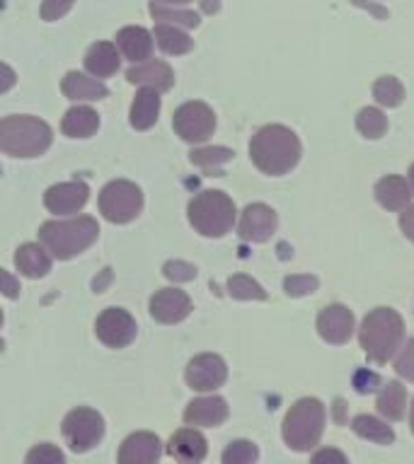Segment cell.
Masks as SVG:
<instances>
[{
    "mask_svg": "<svg viewBox=\"0 0 414 464\" xmlns=\"http://www.w3.org/2000/svg\"><path fill=\"white\" fill-rule=\"evenodd\" d=\"M87 198H90V188L85 181H64L44 194V206L56 216H71L85 206Z\"/></svg>",
    "mask_w": 414,
    "mask_h": 464,
    "instance_id": "cell-14",
    "label": "cell"
},
{
    "mask_svg": "<svg viewBox=\"0 0 414 464\" xmlns=\"http://www.w3.org/2000/svg\"><path fill=\"white\" fill-rule=\"evenodd\" d=\"M378 411L383 413L388 420H399L405 416V406H407V390L398 380H392L378 392Z\"/></svg>",
    "mask_w": 414,
    "mask_h": 464,
    "instance_id": "cell-27",
    "label": "cell"
},
{
    "mask_svg": "<svg viewBox=\"0 0 414 464\" xmlns=\"http://www.w3.org/2000/svg\"><path fill=\"white\" fill-rule=\"evenodd\" d=\"M276 225H279V218H276V210L267 203H250L245 210H242V218H240L238 235L245 242H267L271 235L276 232Z\"/></svg>",
    "mask_w": 414,
    "mask_h": 464,
    "instance_id": "cell-12",
    "label": "cell"
},
{
    "mask_svg": "<svg viewBox=\"0 0 414 464\" xmlns=\"http://www.w3.org/2000/svg\"><path fill=\"white\" fill-rule=\"evenodd\" d=\"M322 433H325V406L312 397L298 399L281 423L283 442L293 452H308L318 445Z\"/></svg>",
    "mask_w": 414,
    "mask_h": 464,
    "instance_id": "cell-5",
    "label": "cell"
},
{
    "mask_svg": "<svg viewBox=\"0 0 414 464\" xmlns=\"http://www.w3.org/2000/svg\"><path fill=\"white\" fill-rule=\"evenodd\" d=\"M373 100L380 104V107L395 109L405 102V85L399 82L398 78L392 75H383L373 82Z\"/></svg>",
    "mask_w": 414,
    "mask_h": 464,
    "instance_id": "cell-32",
    "label": "cell"
},
{
    "mask_svg": "<svg viewBox=\"0 0 414 464\" xmlns=\"http://www.w3.org/2000/svg\"><path fill=\"white\" fill-rule=\"evenodd\" d=\"M15 266L27 278H44L51 271V254L39 245H22L15 252Z\"/></svg>",
    "mask_w": 414,
    "mask_h": 464,
    "instance_id": "cell-24",
    "label": "cell"
},
{
    "mask_svg": "<svg viewBox=\"0 0 414 464\" xmlns=\"http://www.w3.org/2000/svg\"><path fill=\"white\" fill-rule=\"evenodd\" d=\"M61 129L68 138H90L100 129V116L90 107H73L65 111Z\"/></svg>",
    "mask_w": 414,
    "mask_h": 464,
    "instance_id": "cell-26",
    "label": "cell"
},
{
    "mask_svg": "<svg viewBox=\"0 0 414 464\" xmlns=\"http://www.w3.org/2000/svg\"><path fill=\"white\" fill-rule=\"evenodd\" d=\"M351 430H354L359 438H366L370 442H378V445H390L395 440V433L388 423H383L376 416H369V413H361L351 420Z\"/></svg>",
    "mask_w": 414,
    "mask_h": 464,
    "instance_id": "cell-28",
    "label": "cell"
},
{
    "mask_svg": "<svg viewBox=\"0 0 414 464\" xmlns=\"http://www.w3.org/2000/svg\"><path fill=\"white\" fill-rule=\"evenodd\" d=\"M225 419H228V404L223 397H199L189 401L187 411H184V420L189 426L216 428Z\"/></svg>",
    "mask_w": 414,
    "mask_h": 464,
    "instance_id": "cell-18",
    "label": "cell"
},
{
    "mask_svg": "<svg viewBox=\"0 0 414 464\" xmlns=\"http://www.w3.org/2000/svg\"><path fill=\"white\" fill-rule=\"evenodd\" d=\"M395 372L405 377L407 382H414V339H409L395 355Z\"/></svg>",
    "mask_w": 414,
    "mask_h": 464,
    "instance_id": "cell-37",
    "label": "cell"
},
{
    "mask_svg": "<svg viewBox=\"0 0 414 464\" xmlns=\"http://www.w3.org/2000/svg\"><path fill=\"white\" fill-rule=\"evenodd\" d=\"M100 235V225L90 216L73 218V220H49L39 227V239L54 259H73L85 252Z\"/></svg>",
    "mask_w": 414,
    "mask_h": 464,
    "instance_id": "cell-4",
    "label": "cell"
},
{
    "mask_svg": "<svg viewBox=\"0 0 414 464\" xmlns=\"http://www.w3.org/2000/svg\"><path fill=\"white\" fill-rule=\"evenodd\" d=\"M399 227L405 232V237L414 242V206H407L405 213L399 216Z\"/></svg>",
    "mask_w": 414,
    "mask_h": 464,
    "instance_id": "cell-45",
    "label": "cell"
},
{
    "mask_svg": "<svg viewBox=\"0 0 414 464\" xmlns=\"http://www.w3.org/2000/svg\"><path fill=\"white\" fill-rule=\"evenodd\" d=\"M238 218L235 203L228 194L209 188L196 194L189 203V223L203 237H223L232 230Z\"/></svg>",
    "mask_w": 414,
    "mask_h": 464,
    "instance_id": "cell-6",
    "label": "cell"
},
{
    "mask_svg": "<svg viewBox=\"0 0 414 464\" xmlns=\"http://www.w3.org/2000/svg\"><path fill=\"white\" fill-rule=\"evenodd\" d=\"M126 80L131 85H143L153 87L158 92H165L170 90L174 82V72L172 68L163 61H143V63H136L133 68H129L126 72Z\"/></svg>",
    "mask_w": 414,
    "mask_h": 464,
    "instance_id": "cell-19",
    "label": "cell"
},
{
    "mask_svg": "<svg viewBox=\"0 0 414 464\" xmlns=\"http://www.w3.org/2000/svg\"><path fill=\"white\" fill-rule=\"evenodd\" d=\"M359 341L370 361L385 365L405 343V319L392 307H376L363 317L359 326Z\"/></svg>",
    "mask_w": 414,
    "mask_h": 464,
    "instance_id": "cell-2",
    "label": "cell"
},
{
    "mask_svg": "<svg viewBox=\"0 0 414 464\" xmlns=\"http://www.w3.org/2000/svg\"><path fill=\"white\" fill-rule=\"evenodd\" d=\"M51 126L36 116H5L0 119V152L13 158H39L51 148Z\"/></svg>",
    "mask_w": 414,
    "mask_h": 464,
    "instance_id": "cell-3",
    "label": "cell"
},
{
    "mask_svg": "<svg viewBox=\"0 0 414 464\" xmlns=\"http://www.w3.org/2000/svg\"><path fill=\"white\" fill-rule=\"evenodd\" d=\"M356 129L363 138L378 140V138H383L388 133V116L378 107H363L356 114Z\"/></svg>",
    "mask_w": 414,
    "mask_h": 464,
    "instance_id": "cell-30",
    "label": "cell"
},
{
    "mask_svg": "<svg viewBox=\"0 0 414 464\" xmlns=\"http://www.w3.org/2000/svg\"><path fill=\"white\" fill-rule=\"evenodd\" d=\"M85 68L94 78H109L119 71V51L114 44L97 42L85 53Z\"/></svg>",
    "mask_w": 414,
    "mask_h": 464,
    "instance_id": "cell-25",
    "label": "cell"
},
{
    "mask_svg": "<svg viewBox=\"0 0 414 464\" xmlns=\"http://www.w3.org/2000/svg\"><path fill=\"white\" fill-rule=\"evenodd\" d=\"M116 46L131 63H143L153 53V34L143 27H123L116 34Z\"/></svg>",
    "mask_w": 414,
    "mask_h": 464,
    "instance_id": "cell-20",
    "label": "cell"
},
{
    "mask_svg": "<svg viewBox=\"0 0 414 464\" xmlns=\"http://www.w3.org/2000/svg\"><path fill=\"white\" fill-rule=\"evenodd\" d=\"M209 452V442L196 428H182L167 442V455L180 462H202Z\"/></svg>",
    "mask_w": 414,
    "mask_h": 464,
    "instance_id": "cell-17",
    "label": "cell"
},
{
    "mask_svg": "<svg viewBox=\"0 0 414 464\" xmlns=\"http://www.w3.org/2000/svg\"><path fill=\"white\" fill-rule=\"evenodd\" d=\"M409 426H412V435H414V401H412V413H409Z\"/></svg>",
    "mask_w": 414,
    "mask_h": 464,
    "instance_id": "cell-50",
    "label": "cell"
},
{
    "mask_svg": "<svg viewBox=\"0 0 414 464\" xmlns=\"http://www.w3.org/2000/svg\"><path fill=\"white\" fill-rule=\"evenodd\" d=\"M344 401H341V399H337V401H334V416H337V420H341L344 419Z\"/></svg>",
    "mask_w": 414,
    "mask_h": 464,
    "instance_id": "cell-47",
    "label": "cell"
},
{
    "mask_svg": "<svg viewBox=\"0 0 414 464\" xmlns=\"http://www.w3.org/2000/svg\"><path fill=\"white\" fill-rule=\"evenodd\" d=\"M160 114V94L153 87L138 90L136 100L131 104V126L136 130H148L155 126Z\"/></svg>",
    "mask_w": 414,
    "mask_h": 464,
    "instance_id": "cell-23",
    "label": "cell"
},
{
    "mask_svg": "<svg viewBox=\"0 0 414 464\" xmlns=\"http://www.w3.org/2000/svg\"><path fill=\"white\" fill-rule=\"evenodd\" d=\"M0 326H3V310H0Z\"/></svg>",
    "mask_w": 414,
    "mask_h": 464,
    "instance_id": "cell-51",
    "label": "cell"
},
{
    "mask_svg": "<svg viewBox=\"0 0 414 464\" xmlns=\"http://www.w3.org/2000/svg\"><path fill=\"white\" fill-rule=\"evenodd\" d=\"M312 462L315 464H325V462L347 464V455H341L340 450L327 448V450H320V452H315V455H312Z\"/></svg>",
    "mask_w": 414,
    "mask_h": 464,
    "instance_id": "cell-43",
    "label": "cell"
},
{
    "mask_svg": "<svg viewBox=\"0 0 414 464\" xmlns=\"http://www.w3.org/2000/svg\"><path fill=\"white\" fill-rule=\"evenodd\" d=\"M151 14L163 24H174V27H199V14L192 10H177L174 5H165L163 0L151 3Z\"/></svg>",
    "mask_w": 414,
    "mask_h": 464,
    "instance_id": "cell-31",
    "label": "cell"
},
{
    "mask_svg": "<svg viewBox=\"0 0 414 464\" xmlns=\"http://www.w3.org/2000/svg\"><path fill=\"white\" fill-rule=\"evenodd\" d=\"M155 42L165 53L170 56H182V53H187V51L194 49V42L189 39L180 27H174V24H163L158 22V27H155Z\"/></svg>",
    "mask_w": 414,
    "mask_h": 464,
    "instance_id": "cell-29",
    "label": "cell"
},
{
    "mask_svg": "<svg viewBox=\"0 0 414 464\" xmlns=\"http://www.w3.org/2000/svg\"><path fill=\"white\" fill-rule=\"evenodd\" d=\"M136 319L131 317L129 312L122 307H109L97 317L94 322V334L97 339L109 348H123L129 346L131 341L136 339Z\"/></svg>",
    "mask_w": 414,
    "mask_h": 464,
    "instance_id": "cell-10",
    "label": "cell"
},
{
    "mask_svg": "<svg viewBox=\"0 0 414 464\" xmlns=\"http://www.w3.org/2000/svg\"><path fill=\"white\" fill-rule=\"evenodd\" d=\"M15 82H17V75L10 65L0 63V94H5L7 90H13Z\"/></svg>",
    "mask_w": 414,
    "mask_h": 464,
    "instance_id": "cell-44",
    "label": "cell"
},
{
    "mask_svg": "<svg viewBox=\"0 0 414 464\" xmlns=\"http://www.w3.org/2000/svg\"><path fill=\"white\" fill-rule=\"evenodd\" d=\"M29 464H61L64 462V452L51 445V442H44V445H36L27 452Z\"/></svg>",
    "mask_w": 414,
    "mask_h": 464,
    "instance_id": "cell-38",
    "label": "cell"
},
{
    "mask_svg": "<svg viewBox=\"0 0 414 464\" xmlns=\"http://www.w3.org/2000/svg\"><path fill=\"white\" fill-rule=\"evenodd\" d=\"M260 457L257 445L250 440H232L223 452L225 464H252Z\"/></svg>",
    "mask_w": 414,
    "mask_h": 464,
    "instance_id": "cell-35",
    "label": "cell"
},
{
    "mask_svg": "<svg viewBox=\"0 0 414 464\" xmlns=\"http://www.w3.org/2000/svg\"><path fill=\"white\" fill-rule=\"evenodd\" d=\"M409 188H412V194H414V165L409 167Z\"/></svg>",
    "mask_w": 414,
    "mask_h": 464,
    "instance_id": "cell-49",
    "label": "cell"
},
{
    "mask_svg": "<svg viewBox=\"0 0 414 464\" xmlns=\"http://www.w3.org/2000/svg\"><path fill=\"white\" fill-rule=\"evenodd\" d=\"M301 155H303L301 140L293 130L281 123H269L257 130L250 140L252 165L269 177H281V174L296 169Z\"/></svg>",
    "mask_w": 414,
    "mask_h": 464,
    "instance_id": "cell-1",
    "label": "cell"
},
{
    "mask_svg": "<svg viewBox=\"0 0 414 464\" xmlns=\"http://www.w3.org/2000/svg\"><path fill=\"white\" fill-rule=\"evenodd\" d=\"M163 455V442L155 433H133L122 442L119 450V462L122 464H151L158 462Z\"/></svg>",
    "mask_w": 414,
    "mask_h": 464,
    "instance_id": "cell-16",
    "label": "cell"
},
{
    "mask_svg": "<svg viewBox=\"0 0 414 464\" xmlns=\"http://www.w3.org/2000/svg\"><path fill=\"white\" fill-rule=\"evenodd\" d=\"M0 293L10 300H17L20 297V281L15 278L13 274H7L5 268H0Z\"/></svg>",
    "mask_w": 414,
    "mask_h": 464,
    "instance_id": "cell-41",
    "label": "cell"
},
{
    "mask_svg": "<svg viewBox=\"0 0 414 464\" xmlns=\"http://www.w3.org/2000/svg\"><path fill=\"white\" fill-rule=\"evenodd\" d=\"M75 5V0H44L42 3V17L46 22L61 20L71 7Z\"/></svg>",
    "mask_w": 414,
    "mask_h": 464,
    "instance_id": "cell-40",
    "label": "cell"
},
{
    "mask_svg": "<svg viewBox=\"0 0 414 464\" xmlns=\"http://www.w3.org/2000/svg\"><path fill=\"white\" fill-rule=\"evenodd\" d=\"M228 293L235 300H267V290L245 274H235L228 278Z\"/></svg>",
    "mask_w": 414,
    "mask_h": 464,
    "instance_id": "cell-33",
    "label": "cell"
},
{
    "mask_svg": "<svg viewBox=\"0 0 414 464\" xmlns=\"http://www.w3.org/2000/svg\"><path fill=\"white\" fill-rule=\"evenodd\" d=\"M235 152L231 148H199V150H192L189 160L194 165L203 167V169H211V167H221L225 162H231Z\"/></svg>",
    "mask_w": 414,
    "mask_h": 464,
    "instance_id": "cell-34",
    "label": "cell"
},
{
    "mask_svg": "<svg viewBox=\"0 0 414 464\" xmlns=\"http://www.w3.org/2000/svg\"><path fill=\"white\" fill-rule=\"evenodd\" d=\"M320 285L318 276L310 274H296V276H286V281H283V290H286V295L291 297H303L315 293Z\"/></svg>",
    "mask_w": 414,
    "mask_h": 464,
    "instance_id": "cell-36",
    "label": "cell"
},
{
    "mask_svg": "<svg viewBox=\"0 0 414 464\" xmlns=\"http://www.w3.org/2000/svg\"><path fill=\"white\" fill-rule=\"evenodd\" d=\"M192 300L184 290L163 288L151 297V317L160 324H177L189 317Z\"/></svg>",
    "mask_w": 414,
    "mask_h": 464,
    "instance_id": "cell-15",
    "label": "cell"
},
{
    "mask_svg": "<svg viewBox=\"0 0 414 464\" xmlns=\"http://www.w3.org/2000/svg\"><path fill=\"white\" fill-rule=\"evenodd\" d=\"M203 13H218V0H202Z\"/></svg>",
    "mask_w": 414,
    "mask_h": 464,
    "instance_id": "cell-46",
    "label": "cell"
},
{
    "mask_svg": "<svg viewBox=\"0 0 414 464\" xmlns=\"http://www.w3.org/2000/svg\"><path fill=\"white\" fill-rule=\"evenodd\" d=\"M376 198L383 208L392 210V213H399L409 206V198H412V188H409V181L398 177V174H390V177H383V179L376 184Z\"/></svg>",
    "mask_w": 414,
    "mask_h": 464,
    "instance_id": "cell-21",
    "label": "cell"
},
{
    "mask_svg": "<svg viewBox=\"0 0 414 464\" xmlns=\"http://www.w3.org/2000/svg\"><path fill=\"white\" fill-rule=\"evenodd\" d=\"M163 274H165L167 281L187 283L196 278V266L194 264H187V261H167L165 266H163Z\"/></svg>",
    "mask_w": 414,
    "mask_h": 464,
    "instance_id": "cell-39",
    "label": "cell"
},
{
    "mask_svg": "<svg viewBox=\"0 0 414 464\" xmlns=\"http://www.w3.org/2000/svg\"><path fill=\"white\" fill-rule=\"evenodd\" d=\"M61 90H64L65 97L73 102H97L104 100L109 94L104 82H100V80L94 78H87V75L75 71H71L65 75L64 82H61Z\"/></svg>",
    "mask_w": 414,
    "mask_h": 464,
    "instance_id": "cell-22",
    "label": "cell"
},
{
    "mask_svg": "<svg viewBox=\"0 0 414 464\" xmlns=\"http://www.w3.org/2000/svg\"><path fill=\"white\" fill-rule=\"evenodd\" d=\"M356 319L344 304H327L318 314V334L332 346H344L354 336Z\"/></svg>",
    "mask_w": 414,
    "mask_h": 464,
    "instance_id": "cell-13",
    "label": "cell"
},
{
    "mask_svg": "<svg viewBox=\"0 0 414 464\" xmlns=\"http://www.w3.org/2000/svg\"><path fill=\"white\" fill-rule=\"evenodd\" d=\"M165 5H187V3H192V0H163Z\"/></svg>",
    "mask_w": 414,
    "mask_h": 464,
    "instance_id": "cell-48",
    "label": "cell"
},
{
    "mask_svg": "<svg viewBox=\"0 0 414 464\" xmlns=\"http://www.w3.org/2000/svg\"><path fill=\"white\" fill-rule=\"evenodd\" d=\"M172 126L177 136L187 143H203L216 130V114L203 102H187L172 116Z\"/></svg>",
    "mask_w": 414,
    "mask_h": 464,
    "instance_id": "cell-9",
    "label": "cell"
},
{
    "mask_svg": "<svg viewBox=\"0 0 414 464\" xmlns=\"http://www.w3.org/2000/svg\"><path fill=\"white\" fill-rule=\"evenodd\" d=\"M143 210V194L133 181H109L100 194V213L109 223H131Z\"/></svg>",
    "mask_w": 414,
    "mask_h": 464,
    "instance_id": "cell-7",
    "label": "cell"
},
{
    "mask_svg": "<svg viewBox=\"0 0 414 464\" xmlns=\"http://www.w3.org/2000/svg\"><path fill=\"white\" fill-rule=\"evenodd\" d=\"M380 382V377H376L373 372H356L354 375V384H356V390L361 392V394H369V392L376 390V384Z\"/></svg>",
    "mask_w": 414,
    "mask_h": 464,
    "instance_id": "cell-42",
    "label": "cell"
},
{
    "mask_svg": "<svg viewBox=\"0 0 414 464\" xmlns=\"http://www.w3.org/2000/svg\"><path fill=\"white\" fill-rule=\"evenodd\" d=\"M187 384L196 392H213L223 387L228 380V365L221 355L216 353H202L192 358L187 365Z\"/></svg>",
    "mask_w": 414,
    "mask_h": 464,
    "instance_id": "cell-11",
    "label": "cell"
},
{
    "mask_svg": "<svg viewBox=\"0 0 414 464\" xmlns=\"http://www.w3.org/2000/svg\"><path fill=\"white\" fill-rule=\"evenodd\" d=\"M64 438L73 452H87L104 438V419L94 409L78 406L64 419Z\"/></svg>",
    "mask_w": 414,
    "mask_h": 464,
    "instance_id": "cell-8",
    "label": "cell"
}]
</instances>
